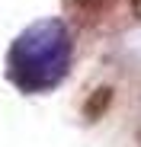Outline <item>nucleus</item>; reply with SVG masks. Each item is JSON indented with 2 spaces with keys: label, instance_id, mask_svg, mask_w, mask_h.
<instances>
[{
  "label": "nucleus",
  "instance_id": "obj_1",
  "mask_svg": "<svg viewBox=\"0 0 141 147\" xmlns=\"http://www.w3.org/2000/svg\"><path fill=\"white\" fill-rule=\"evenodd\" d=\"M106 3H109V0H64V10H67V16L74 22L90 26V22H96L103 16Z\"/></svg>",
  "mask_w": 141,
  "mask_h": 147
},
{
  "label": "nucleus",
  "instance_id": "obj_2",
  "mask_svg": "<svg viewBox=\"0 0 141 147\" xmlns=\"http://www.w3.org/2000/svg\"><path fill=\"white\" fill-rule=\"evenodd\" d=\"M128 7H132V13L141 19V0H128Z\"/></svg>",
  "mask_w": 141,
  "mask_h": 147
}]
</instances>
